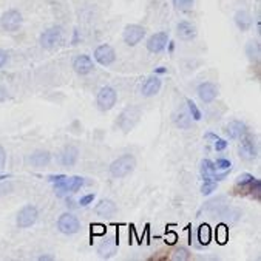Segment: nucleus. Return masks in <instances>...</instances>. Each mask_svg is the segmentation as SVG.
<instances>
[{
    "mask_svg": "<svg viewBox=\"0 0 261 261\" xmlns=\"http://www.w3.org/2000/svg\"><path fill=\"white\" fill-rule=\"evenodd\" d=\"M90 229H91V235H94V237H102L107 233V227L103 224H91Z\"/></svg>",
    "mask_w": 261,
    "mask_h": 261,
    "instance_id": "33",
    "label": "nucleus"
},
{
    "mask_svg": "<svg viewBox=\"0 0 261 261\" xmlns=\"http://www.w3.org/2000/svg\"><path fill=\"white\" fill-rule=\"evenodd\" d=\"M167 43H169V34L166 31H160V33H154L153 36L148 37L147 49L150 53H161L163 49H166Z\"/></svg>",
    "mask_w": 261,
    "mask_h": 261,
    "instance_id": "10",
    "label": "nucleus"
},
{
    "mask_svg": "<svg viewBox=\"0 0 261 261\" xmlns=\"http://www.w3.org/2000/svg\"><path fill=\"white\" fill-rule=\"evenodd\" d=\"M37 218H39L37 207L33 205V204H27V205H23L19 211L16 223H17L19 229H28V227H31L37 221Z\"/></svg>",
    "mask_w": 261,
    "mask_h": 261,
    "instance_id": "5",
    "label": "nucleus"
},
{
    "mask_svg": "<svg viewBox=\"0 0 261 261\" xmlns=\"http://www.w3.org/2000/svg\"><path fill=\"white\" fill-rule=\"evenodd\" d=\"M51 259H55L53 256H48V255H40L39 256V261H51Z\"/></svg>",
    "mask_w": 261,
    "mask_h": 261,
    "instance_id": "43",
    "label": "nucleus"
},
{
    "mask_svg": "<svg viewBox=\"0 0 261 261\" xmlns=\"http://www.w3.org/2000/svg\"><path fill=\"white\" fill-rule=\"evenodd\" d=\"M215 167H217V169H221V170H227V169L232 167V164H230V161L226 160V158H218L217 163H215Z\"/></svg>",
    "mask_w": 261,
    "mask_h": 261,
    "instance_id": "34",
    "label": "nucleus"
},
{
    "mask_svg": "<svg viewBox=\"0 0 261 261\" xmlns=\"http://www.w3.org/2000/svg\"><path fill=\"white\" fill-rule=\"evenodd\" d=\"M204 138H205V139H214V141H217L220 136H218V135H215V133H212V132H208V133H205V135H204Z\"/></svg>",
    "mask_w": 261,
    "mask_h": 261,
    "instance_id": "42",
    "label": "nucleus"
},
{
    "mask_svg": "<svg viewBox=\"0 0 261 261\" xmlns=\"http://www.w3.org/2000/svg\"><path fill=\"white\" fill-rule=\"evenodd\" d=\"M97 252H99L100 256H110V255H113V252H115V243H113L112 240H109V241H106V243H102V244L99 246Z\"/></svg>",
    "mask_w": 261,
    "mask_h": 261,
    "instance_id": "29",
    "label": "nucleus"
},
{
    "mask_svg": "<svg viewBox=\"0 0 261 261\" xmlns=\"http://www.w3.org/2000/svg\"><path fill=\"white\" fill-rule=\"evenodd\" d=\"M176 233H169V237H167V241L166 243H169V244H175L176 243Z\"/></svg>",
    "mask_w": 261,
    "mask_h": 261,
    "instance_id": "41",
    "label": "nucleus"
},
{
    "mask_svg": "<svg viewBox=\"0 0 261 261\" xmlns=\"http://www.w3.org/2000/svg\"><path fill=\"white\" fill-rule=\"evenodd\" d=\"M166 71H167V70H166L164 67H160L158 70H154V73H156V74H163V73H166Z\"/></svg>",
    "mask_w": 261,
    "mask_h": 261,
    "instance_id": "44",
    "label": "nucleus"
},
{
    "mask_svg": "<svg viewBox=\"0 0 261 261\" xmlns=\"http://www.w3.org/2000/svg\"><path fill=\"white\" fill-rule=\"evenodd\" d=\"M135 169H136V158L130 153H125L110 164V175L113 178L121 179L132 175Z\"/></svg>",
    "mask_w": 261,
    "mask_h": 261,
    "instance_id": "1",
    "label": "nucleus"
},
{
    "mask_svg": "<svg viewBox=\"0 0 261 261\" xmlns=\"http://www.w3.org/2000/svg\"><path fill=\"white\" fill-rule=\"evenodd\" d=\"M240 154L246 161H252L256 158V145H255V141L253 138L246 133L243 138H241V144H240Z\"/></svg>",
    "mask_w": 261,
    "mask_h": 261,
    "instance_id": "12",
    "label": "nucleus"
},
{
    "mask_svg": "<svg viewBox=\"0 0 261 261\" xmlns=\"http://www.w3.org/2000/svg\"><path fill=\"white\" fill-rule=\"evenodd\" d=\"M247 132V125L241 121H232L229 122V125L226 127V135L230 139H241Z\"/></svg>",
    "mask_w": 261,
    "mask_h": 261,
    "instance_id": "20",
    "label": "nucleus"
},
{
    "mask_svg": "<svg viewBox=\"0 0 261 261\" xmlns=\"http://www.w3.org/2000/svg\"><path fill=\"white\" fill-rule=\"evenodd\" d=\"M82 186H84V178H81V176H71V178L65 176L64 179L55 182V189L59 193H62V192H67V193L68 192H77Z\"/></svg>",
    "mask_w": 261,
    "mask_h": 261,
    "instance_id": "11",
    "label": "nucleus"
},
{
    "mask_svg": "<svg viewBox=\"0 0 261 261\" xmlns=\"http://www.w3.org/2000/svg\"><path fill=\"white\" fill-rule=\"evenodd\" d=\"M79 160V150L74 145H65L61 151V164L64 167H73Z\"/></svg>",
    "mask_w": 261,
    "mask_h": 261,
    "instance_id": "16",
    "label": "nucleus"
},
{
    "mask_svg": "<svg viewBox=\"0 0 261 261\" xmlns=\"http://www.w3.org/2000/svg\"><path fill=\"white\" fill-rule=\"evenodd\" d=\"M235 23H237V27L241 30V31H247V30H250V27H252V16H250V13L249 11H246V10H240V11H237V14H235Z\"/></svg>",
    "mask_w": 261,
    "mask_h": 261,
    "instance_id": "21",
    "label": "nucleus"
},
{
    "mask_svg": "<svg viewBox=\"0 0 261 261\" xmlns=\"http://www.w3.org/2000/svg\"><path fill=\"white\" fill-rule=\"evenodd\" d=\"M5 164H7V151L2 145H0V170L5 167Z\"/></svg>",
    "mask_w": 261,
    "mask_h": 261,
    "instance_id": "37",
    "label": "nucleus"
},
{
    "mask_svg": "<svg viewBox=\"0 0 261 261\" xmlns=\"http://www.w3.org/2000/svg\"><path fill=\"white\" fill-rule=\"evenodd\" d=\"M178 37L181 40H193L198 34L196 31V27L192 23V22H187V20H182L178 23V31H176Z\"/></svg>",
    "mask_w": 261,
    "mask_h": 261,
    "instance_id": "19",
    "label": "nucleus"
},
{
    "mask_svg": "<svg viewBox=\"0 0 261 261\" xmlns=\"http://www.w3.org/2000/svg\"><path fill=\"white\" fill-rule=\"evenodd\" d=\"M217 170L218 169L215 167V163H212L211 160H202V163H201V175L204 178H212Z\"/></svg>",
    "mask_w": 261,
    "mask_h": 261,
    "instance_id": "25",
    "label": "nucleus"
},
{
    "mask_svg": "<svg viewBox=\"0 0 261 261\" xmlns=\"http://www.w3.org/2000/svg\"><path fill=\"white\" fill-rule=\"evenodd\" d=\"M255 176L250 175V173H241L238 178H237V187H241V190H247L249 186L253 182Z\"/></svg>",
    "mask_w": 261,
    "mask_h": 261,
    "instance_id": "27",
    "label": "nucleus"
},
{
    "mask_svg": "<svg viewBox=\"0 0 261 261\" xmlns=\"http://www.w3.org/2000/svg\"><path fill=\"white\" fill-rule=\"evenodd\" d=\"M7 99H8V91L4 85H0V103L5 102Z\"/></svg>",
    "mask_w": 261,
    "mask_h": 261,
    "instance_id": "39",
    "label": "nucleus"
},
{
    "mask_svg": "<svg viewBox=\"0 0 261 261\" xmlns=\"http://www.w3.org/2000/svg\"><path fill=\"white\" fill-rule=\"evenodd\" d=\"M8 62V53L5 49H0V68H4Z\"/></svg>",
    "mask_w": 261,
    "mask_h": 261,
    "instance_id": "38",
    "label": "nucleus"
},
{
    "mask_svg": "<svg viewBox=\"0 0 261 261\" xmlns=\"http://www.w3.org/2000/svg\"><path fill=\"white\" fill-rule=\"evenodd\" d=\"M189 258H190V252L187 247L179 246L172 252V259H175V261H187Z\"/></svg>",
    "mask_w": 261,
    "mask_h": 261,
    "instance_id": "28",
    "label": "nucleus"
},
{
    "mask_svg": "<svg viewBox=\"0 0 261 261\" xmlns=\"http://www.w3.org/2000/svg\"><path fill=\"white\" fill-rule=\"evenodd\" d=\"M116 102H118V93L113 87L106 85L97 91L96 103L100 112H110L116 106Z\"/></svg>",
    "mask_w": 261,
    "mask_h": 261,
    "instance_id": "4",
    "label": "nucleus"
},
{
    "mask_svg": "<svg viewBox=\"0 0 261 261\" xmlns=\"http://www.w3.org/2000/svg\"><path fill=\"white\" fill-rule=\"evenodd\" d=\"M64 178H65V175H51L48 179L55 184V182H58V181H61V179H64Z\"/></svg>",
    "mask_w": 261,
    "mask_h": 261,
    "instance_id": "40",
    "label": "nucleus"
},
{
    "mask_svg": "<svg viewBox=\"0 0 261 261\" xmlns=\"http://www.w3.org/2000/svg\"><path fill=\"white\" fill-rule=\"evenodd\" d=\"M94 61L102 65V67H109L112 65L115 61H116V53L113 46L103 43V45H99L96 49H94Z\"/></svg>",
    "mask_w": 261,
    "mask_h": 261,
    "instance_id": "9",
    "label": "nucleus"
},
{
    "mask_svg": "<svg viewBox=\"0 0 261 261\" xmlns=\"http://www.w3.org/2000/svg\"><path fill=\"white\" fill-rule=\"evenodd\" d=\"M145 36V28L138 23H130L124 28L122 37L128 46H136Z\"/></svg>",
    "mask_w": 261,
    "mask_h": 261,
    "instance_id": "8",
    "label": "nucleus"
},
{
    "mask_svg": "<svg viewBox=\"0 0 261 261\" xmlns=\"http://www.w3.org/2000/svg\"><path fill=\"white\" fill-rule=\"evenodd\" d=\"M196 93H198V97L202 102L211 103L218 97V87L215 84H212V82H202V84H199Z\"/></svg>",
    "mask_w": 261,
    "mask_h": 261,
    "instance_id": "13",
    "label": "nucleus"
},
{
    "mask_svg": "<svg viewBox=\"0 0 261 261\" xmlns=\"http://www.w3.org/2000/svg\"><path fill=\"white\" fill-rule=\"evenodd\" d=\"M96 215L102 217V218H110L112 215H115L118 212V207L112 199H102L96 207H94Z\"/></svg>",
    "mask_w": 261,
    "mask_h": 261,
    "instance_id": "18",
    "label": "nucleus"
},
{
    "mask_svg": "<svg viewBox=\"0 0 261 261\" xmlns=\"http://www.w3.org/2000/svg\"><path fill=\"white\" fill-rule=\"evenodd\" d=\"M28 163H30V166H33L36 169L46 167L51 163V153L46 150H36L28 156Z\"/></svg>",
    "mask_w": 261,
    "mask_h": 261,
    "instance_id": "15",
    "label": "nucleus"
},
{
    "mask_svg": "<svg viewBox=\"0 0 261 261\" xmlns=\"http://www.w3.org/2000/svg\"><path fill=\"white\" fill-rule=\"evenodd\" d=\"M58 229L64 235H74L81 230V223L73 214H62L58 220Z\"/></svg>",
    "mask_w": 261,
    "mask_h": 261,
    "instance_id": "7",
    "label": "nucleus"
},
{
    "mask_svg": "<svg viewBox=\"0 0 261 261\" xmlns=\"http://www.w3.org/2000/svg\"><path fill=\"white\" fill-rule=\"evenodd\" d=\"M7 178H10V175H0V181H2V179H7Z\"/></svg>",
    "mask_w": 261,
    "mask_h": 261,
    "instance_id": "45",
    "label": "nucleus"
},
{
    "mask_svg": "<svg viewBox=\"0 0 261 261\" xmlns=\"http://www.w3.org/2000/svg\"><path fill=\"white\" fill-rule=\"evenodd\" d=\"M161 79L158 77V76H150L145 82H144V85H142V96L144 97H153V96H156L160 93V90H161Z\"/></svg>",
    "mask_w": 261,
    "mask_h": 261,
    "instance_id": "17",
    "label": "nucleus"
},
{
    "mask_svg": "<svg viewBox=\"0 0 261 261\" xmlns=\"http://www.w3.org/2000/svg\"><path fill=\"white\" fill-rule=\"evenodd\" d=\"M195 0H173V7L181 13H190L193 10Z\"/></svg>",
    "mask_w": 261,
    "mask_h": 261,
    "instance_id": "26",
    "label": "nucleus"
},
{
    "mask_svg": "<svg viewBox=\"0 0 261 261\" xmlns=\"http://www.w3.org/2000/svg\"><path fill=\"white\" fill-rule=\"evenodd\" d=\"M226 148H227V141L218 138V139L215 141V150H217V151H223V150H226Z\"/></svg>",
    "mask_w": 261,
    "mask_h": 261,
    "instance_id": "36",
    "label": "nucleus"
},
{
    "mask_svg": "<svg viewBox=\"0 0 261 261\" xmlns=\"http://www.w3.org/2000/svg\"><path fill=\"white\" fill-rule=\"evenodd\" d=\"M186 102H187V109H189V113H190L192 119L193 121H199L201 119V112H199L198 106H196V103L192 99H187Z\"/></svg>",
    "mask_w": 261,
    "mask_h": 261,
    "instance_id": "32",
    "label": "nucleus"
},
{
    "mask_svg": "<svg viewBox=\"0 0 261 261\" xmlns=\"http://www.w3.org/2000/svg\"><path fill=\"white\" fill-rule=\"evenodd\" d=\"M93 201H94V193H88V195L81 196L79 204H81V205H88V204H91Z\"/></svg>",
    "mask_w": 261,
    "mask_h": 261,
    "instance_id": "35",
    "label": "nucleus"
},
{
    "mask_svg": "<svg viewBox=\"0 0 261 261\" xmlns=\"http://www.w3.org/2000/svg\"><path fill=\"white\" fill-rule=\"evenodd\" d=\"M217 181H214L212 178H204V184L201 187V193L202 195H211L212 192L217 190Z\"/></svg>",
    "mask_w": 261,
    "mask_h": 261,
    "instance_id": "31",
    "label": "nucleus"
},
{
    "mask_svg": "<svg viewBox=\"0 0 261 261\" xmlns=\"http://www.w3.org/2000/svg\"><path fill=\"white\" fill-rule=\"evenodd\" d=\"M141 118H142V109L139 106H128L121 112L116 124L124 133H128L138 125Z\"/></svg>",
    "mask_w": 261,
    "mask_h": 261,
    "instance_id": "2",
    "label": "nucleus"
},
{
    "mask_svg": "<svg viewBox=\"0 0 261 261\" xmlns=\"http://www.w3.org/2000/svg\"><path fill=\"white\" fill-rule=\"evenodd\" d=\"M215 235H217V241H218L220 244H226V243L229 241V229H227V226H226V224H220V226L217 227Z\"/></svg>",
    "mask_w": 261,
    "mask_h": 261,
    "instance_id": "30",
    "label": "nucleus"
},
{
    "mask_svg": "<svg viewBox=\"0 0 261 261\" xmlns=\"http://www.w3.org/2000/svg\"><path fill=\"white\" fill-rule=\"evenodd\" d=\"M93 68H94V64H93L91 58L87 56V55H79V56H76L74 61H73V70H74L79 76H87V74H90V73L93 71Z\"/></svg>",
    "mask_w": 261,
    "mask_h": 261,
    "instance_id": "14",
    "label": "nucleus"
},
{
    "mask_svg": "<svg viewBox=\"0 0 261 261\" xmlns=\"http://www.w3.org/2000/svg\"><path fill=\"white\" fill-rule=\"evenodd\" d=\"M40 45L45 49H56L62 45L64 42V30L62 27H49L40 34L39 39Z\"/></svg>",
    "mask_w": 261,
    "mask_h": 261,
    "instance_id": "3",
    "label": "nucleus"
},
{
    "mask_svg": "<svg viewBox=\"0 0 261 261\" xmlns=\"http://www.w3.org/2000/svg\"><path fill=\"white\" fill-rule=\"evenodd\" d=\"M198 240L201 241V244L207 246L212 240V230L208 227V224H201L198 229Z\"/></svg>",
    "mask_w": 261,
    "mask_h": 261,
    "instance_id": "24",
    "label": "nucleus"
},
{
    "mask_svg": "<svg viewBox=\"0 0 261 261\" xmlns=\"http://www.w3.org/2000/svg\"><path fill=\"white\" fill-rule=\"evenodd\" d=\"M246 55H247L250 62H256L258 61V58H259V45H258V42H255V40L247 42V45H246Z\"/></svg>",
    "mask_w": 261,
    "mask_h": 261,
    "instance_id": "23",
    "label": "nucleus"
},
{
    "mask_svg": "<svg viewBox=\"0 0 261 261\" xmlns=\"http://www.w3.org/2000/svg\"><path fill=\"white\" fill-rule=\"evenodd\" d=\"M173 122L176 127L182 128V130H187L192 124V116L189 112H186L184 109H179L175 115H173Z\"/></svg>",
    "mask_w": 261,
    "mask_h": 261,
    "instance_id": "22",
    "label": "nucleus"
},
{
    "mask_svg": "<svg viewBox=\"0 0 261 261\" xmlns=\"http://www.w3.org/2000/svg\"><path fill=\"white\" fill-rule=\"evenodd\" d=\"M22 23H23V17H22V13L17 10H7L2 14V17H0V27L8 33L19 31Z\"/></svg>",
    "mask_w": 261,
    "mask_h": 261,
    "instance_id": "6",
    "label": "nucleus"
}]
</instances>
